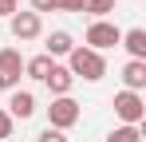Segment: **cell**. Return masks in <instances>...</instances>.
<instances>
[{
	"mask_svg": "<svg viewBox=\"0 0 146 142\" xmlns=\"http://www.w3.org/2000/svg\"><path fill=\"white\" fill-rule=\"evenodd\" d=\"M16 12H20L16 0H0V16H16Z\"/></svg>",
	"mask_w": 146,
	"mask_h": 142,
	"instance_id": "ac0fdd59",
	"label": "cell"
},
{
	"mask_svg": "<svg viewBox=\"0 0 146 142\" xmlns=\"http://www.w3.org/2000/svg\"><path fill=\"white\" fill-rule=\"evenodd\" d=\"M20 75H24V55L16 47H4L0 51V79L8 91H20Z\"/></svg>",
	"mask_w": 146,
	"mask_h": 142,
	"instance_id": "8992f818",
	"label": "cell"
},
{
	"mask_svg": "<svg viewBox=\"0 0 146 142\" xmlns=\"http://www.w3.org/2000/svg\"><path fill=\"white\" fill-rule=\"evenodd\" d=\"M51 67H55V59H51V55H32V59H24V75H28V79H40V83L48 79Z\"/></svg>",
	"mask_w": 146,
	"mask_h": 142,
	"instance_id": "7c38bea8",
	"label": "cell"
},
{
	"mask_svg": "<svg viewBox=\"0 0 146 142\" xmlns=\"http://www.w3.org/2000/svg\"><path fill=\"white\" fill-rule=\"evenodd\" d=\"M119 44L130 51V59H142V63H146V28H130V32H122Z\"/></svg>",
	"mask_w": 146,
	"mask_h": 142,
	"instance_id": "30bf717a",
	"label": "cell"
},
{
	"mask_svg": "<svg viewBox=\"0 0 146 142\" xmlns=\"http://www.w3.org/2000/svg\"><path fill=\"white\" fill-rule=\"evenodd\" d=\"M44 83L51 87L55 99H63V95H71V83H75V79H71V71H67V67H59V63H55V67L48 71V79H44Z\"/></svg>",
	"mask_w": 146,
	"mask_h": 142,
	"instance_id": "9c48e42d",
	"label": "cell"
},
{
	"mask_svg": "<svg viewBox=\"0 0 146 142\" xmlns=\"http://www.w3.org/2000/svg\"><path fill=\"white\" fill-rule=\"evenodd\" d=\"M32 115H36V95L32 91H12V99H8V118H12V122H16V118L24 122V118H32Z\"/></svg>",
	"mask_w": 146,
	"mask_h": 142,
	"instance_id": "52a82bcc",
	"label": "cell"
},
{
	"mask_svg": "<svg viewBox=\"0 0 146 142\" xmlns=\"http://www.w3.org/2000/svg\"><path fill=\"white\" fill-rule=\"evenodd\" d=\"M87 44L83 47H91V51H107V47H119V40H122V32H119V24H111V20H95L91 28H87V36H83Z\"/></svg>",
	"mask_w": 146,
	"mask_h": 142,
	"instance_id": "3957f363",
	"label": "cell"
},
{
	"mask_svg": "<svg viewBox=\"0 0 146 142\" xmlns=\"http://www.w3.org/2000/svg\"><path fill=\"white\" fill-rule=\"evenodd\" d=\"M4 91H8V87H4V79H0V95H4Z\"/></svg>",
	"mask_w": 146,
	"mask_h": 142,
	"instance_id": "ffe728a7",
	"label": "cell"
},
{
	"mask_svg": "<svg viewBox=\"0 0 146 142\" xmlns=\"http://www.w3.org/2000/svg\"><path fill=\"white\" fill-rule=\"evenodd\" d=\"M8 32H12V40H40L44 36V16H36V12H16V16H8Z\"/></svg>",
	"mask_w": 146,
	"mask_h": 142,
	"instance_id": "5b68a950",
	"label": "cell"
},
{
	"mask_svg": "<svg viewBox=\"0 0 146 142\" xmlns=\"http://www.w3.org/2000/svg\"><path fill=\"white\" fill-rule=\"evenodd\" d=\"M83 12H91L95 20H103L107 12H115V0H83Z\"/></svg>",
	"mask_w": 146,
	"mask_h": 142,
	"instance_id": "5bb4252c",
	"label": "cell"
},
{
	"mask_svg": "<svg viewBox=\"0 0 146 142\" xmlns=\"http://www.w3.org/2000/svg\"><path fill=\"white\" fill-rule=\"evenodd\" d=\"M79 115H83V111H79V103H75L71 95H63V99H51V107H48V126L67 134L75 122H79Z\"/></svg>",
	"mask_w": 146,
	"mask_h": 142,
	"instance_id": "7a4b0ae2",
	"label": "cell"
},
{
	"mask_svg": "<svg viewBox=\"0 0 146 142\" xmlns=\"http://www.w3.org/2000/svg\"><path fill=\"white\" fill-rule=\"evenodd\" d=\"M107 142H142V130L138 126H115L107 134Z\"/></svg>",
	"mask_w": 146,
	"mask_h": 142,
	"instance_id": "4fadbf2b",
	"label": "cell"
},
{
	"mask_svg": "<svg viewBox=\"0 0 146 142\" xmlns=\"http://www.w3.org/2000/svg\"><path fill=\"white\" fill-rule=\"evenodd\" d=\"M28 4H32V12H36V16H44V12H51V0H28Z\"/></svg>",
	"mask_w": 146,
	"mask_h": 142,
	"instance_id": "d6986e66",
	"label": "cell"
},
{
	"mask_svg": "<svg viewBox=\"0 0 146 142\" xmlns=\"http://www.w3.org/2000/svg\"><path fill=\"white\" fill-rule=\"evenodd\" d=\"M51 12H83V0H51Z\"/></svg>",
	"mask_w": 146,
	"mask_h": 142,
	"instance_id": "9a60e30c",
	"label": "cell"
},
{
	"mask_svg": "<svg viewBox=\"0 0 146 142\" xmlns=\"http://www.w3.org/2000/svg\"><path fill=\"white\" fill-rule=\"evenodd\" d=\"M142 87H146V63L142 59H130L122 67V91H138L142 95Z\"/></svg>",
	"mask_w": 146,
	"mask_h": 142,
	"instance_id": "ba28073f",
	"label": "cell"
},
{
	"mask_svg": "<svg viewBox=\"0 0 146 142\" xmlns=\"http://www.w3.org/2000/svg\"><path fill=\"white\" fill-rule=\"evenodd\" d=\"M71 47H75V40H71V32H51L48 36V51L44 55H51V59H59V55H71Z\"/></svg>",
	"mask_w": 146,
	"mask_h": 142,
	"instance_id": "8fae6325",
	"label": "cell"
},
{
	"mask_svg": "<svg viewBox=\"0 0 146 142\" xmlns=\"http://www.w3.org/2000/svg\"><path fill=\"white\" fill-rule=\"evenodd\" d=\"M40 142H67V134H63V130H51V126H44V130H40Z\"/></svg>",
	"mask_w": 146,
	"mask_h": 142,
	"instance_id": "e0dca14e",
	"label": "cell"
},
{
	"mask_svg": "<svg viewBox=\"0 0 146 142\" xmlns=\"http://www.w3.org/2000/svg\"><path fill=\"white\" fill-rule=\"evenodd\" d=\"M12 130H16V122L8 118V111L0 107V138H12Z\"/></svg>",
	"mask_w": 146,
	"mask_h": 142,
	"instance_id": "2e32d148",
	"label": "cell"
},
{
	"mask_svg": "<svg viewBox=\"0 0 146 142\" xmlns=\"http://www.w3.org/2000/svg\"><path fill=\"white\" fill-rule=\"evenodd\" d=\"M67 71H71V79H87V83H99L103 75H107V59L91 51V47H71V55H67Z\"/></svg>",
	"mask_w": 146,
	"mask_h": 142,
	"instance_id": "6da1fadb",
	"label": "cell"
},
{
	"mask_svg": "<svg viewBox=\"0 0 146 142\" xmlns=\"http://www.w3.org/2000/svg\"><path fill=\"white\" fill-rule=\"evenodd\" d=\"M115 115H119L122 126H138L142 115H146V99L138 91H119L115 95Z\"/></svg>",
	"mask_w": 146,
	"mask_h": 142,
	"instance_id": "277c9868",
	"label": "cell"
}]
</instances>
